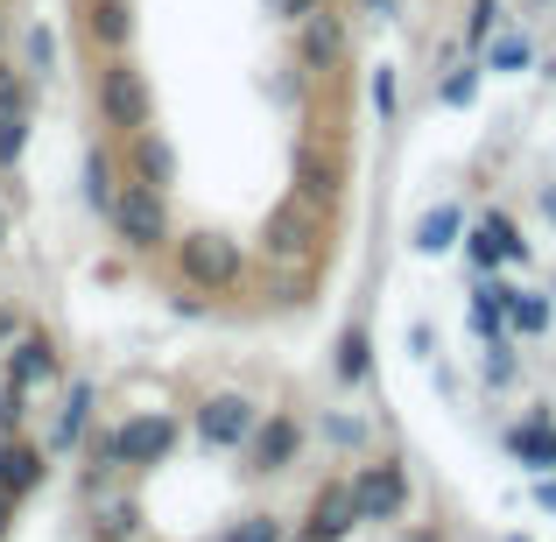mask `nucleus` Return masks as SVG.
<instances>
[{
    "instance_id": "6",
    "label": "nucleus",
    "mask_w": 556,
    "mask_h": 542,
    "mask_svg": "<svg viewBox=\"0 0 556 542\" xmlns=\"http://www.w3.org/2000/svg\"><path fill=\"white\" fill-rule=\"evenodd\" d=\"M303 444H311V430H303V416H289V408H261V423H254V437H247V472H261V479H282L289 465L303 458Z\"/></svg>"
},
{
    "instance_id": "4",
    "label": "nucleus",
    "mask_w": 556,
    "mask_h": 542,
    "mask_svg": "<svg viewBox=\"0 0 556 542\" xmlns=\"http://www.w3.org/2000/svg\"><path fill=\"white\" fill-rule=\"evenodd\" d=\"M317 254H325V212H311L303 198L268 204V218H261V261L268 268H311Z\"/></svg>"
},
{
    "instance_id": "18",
    "label": "nucleus",
    "mask_w": 556,
    "mask_h": 542,
    "mask_svg": "<svg viewBox=\"0 0 556 542\" xmlns=\"http://www.w3.org/2000/svg\"><path fill=\"white\" fill-rule=\"evenodd\" d=\"M92 408H99V380H71V388H64V408H56L50 444H56V451L85 444V430H92Z\"/></svg>"
},
{
    "instance_id": "5",
    "label": "nucleus",
    "mask_w": 556,
    "mask_h": 542,
    "mask_svg": "<svg viewBox=\"0 0 556 542\" xmlns=\"http://www.w3.org/2000/svg\"><path fill=\"white\" fill-rule=\"evenodd\" d=\"M254 423H261V402H254V394L212 388V394L198 402V416H190V430H198L204 451H240L247 437H254Z\"/></svg>"
},
{
    "instance_id": "10",
    "label": "nucleus",
    "mask_w": 556,
    "mask_h": 542,
    "mask_svg": "<svg viewBox=\"0 0 556 542\" xmlns=\"http://www.w3.org/2000/svg\"><path fill=\"white\" fill-rule=\"evenodd\" d=\"M339 56H345V14H331V0H325V8H311L296 22V64L311 71V78H325Z\"/></svg>"
},
{
    "instance_id": "1",
    "label": "nucleus",
    "mask_w": 556,
    "mask_h": 542,
    "mask_svg": "<svg viewBox=\"0 0 556 542\" xmlns=\"http://www.w3.org/2000/svg\"><path fill=\"white\" fill-rule=\"evenodd\" d=\"M169 254H177L184 289H198V297H232V289H240V275H247L240 240H232V232H218V226L177 232V240H169Z\"/></svg>"
},
{
    "instance_id": "30",
    "label": "nucleus",
    "mask_w": 556,
    "mask_h": 542,
    "mask_svg": "<svg viewBox=\"0 0 556 542\" xmlns=\"http://www.w3.org/2000/svg\"><path fill=\"white\" fill-rule=\"evenodd\" d=\"M493 28H507V8H501V0H472V8H465V42H472V50H486Z\"/></svg>"
},
{
    "instance_id": "2",
    "label": "nucleus",
    "mask_w": 556,
    "mask_h": 542,
    "mask_svg": "<svg viewBox=\"0 0 556 542\" xmlns=\"http://www.w3.org/2000/svg\"><path fill=\"white\" fill-rule=\"evenodd\" d=\"M92 106H99V127L106 135H135V127H149L155 121V85H149V71L135 64V56H99V71H92Z\"/></svg>"
},
{
    "instance_id": "17",
    "label": "nucleus",
    "mask_w": 556,
    "mask_h": 542,
    "mask_svg": "<svg viewBox=\"0 0 556 542\" xmlns=\"http://www.w3.org/2000/svg\"><path fill=\"white\" fill-rule=\"evenodd\" d=\"M331 374H339V388H367V380H374V331H367V317H353V325L339 331V345H331Z\"/></svg>"
},
{
    "instance_id": "8",
    "label": "nucleus",
    "mask_w": 556,
    "mask_h": 542,
    "mask_svg": "<svg viewBox=\"0 0 556 542\" xmlns=\"http://www.w3.org/2000/svg\"><path fill=\"white\" fill-rule=\"evenodd\" d=\"M0 380H14V388H28V394H42V388H56L64 380V353H56V339L50 331H14L8 339V366H0Z\"/></svg>"
},
{
    "instance_id": "11",
    "label": "nucleus",
    "mask_w": 556,
    "mask_h": 542,
    "mask_svg": "<svg viewBox=\"0 0 556 542\" xmlns=\"http://www.w3.org/2000/svg\"><path fill=\"white\" fill-rule=\"evenodd\" d=\"M42 479H50V451L28 444L22 430L0 437V493H8V501H28V493H36Z\"/></svg>"
},
{
    "instance_id": "28",
    "label": "nucleus",
    "mask_w": 556,
    "mask_h": 542,
    "mask_svg": "<svg viewBox=\"0 0 556 542\" xmlns=\"http://www.w3.org/2000/svg\"><path fill=\"white\" fill-rule=\"evenodd\" d=\"M218 542H289V521L282 515H240Z\"/></svg>"
},
{
    "instance_id": "41",
    "label": "nucleus",
    "mask_w": 556,
    "mask_h": 542,
    "mask_svg": "<svg viewBox=\"0 0 556 542\" xmlns=\"http://www.w3.org/2000/svg\"><path fill=\"white\" fill-rule=\"evenodd\" d=\"M8 535H14V501L0 493V542H8Z\"/></svg>"
},
{
    "instance_id": "12",
    "label": "nucleus",
    "mask_w": 556,
    "mask_h": 542,
    "mask_svg": "<svg viewBox=\"0 0 556 542\" xmlns=\"http://www.w3.org/2000/svg\"><path fill=\"white\" fill-rule=\"evenodd\" d=\"M289 198H303L311 204V212H339V155H325L317 149V141H303L296 149V190H289Z\"/></svg>"
},
{
    "instance_id": "43",
    "label": "nucleus",
    "mask_w": 556,
    "mask_h": 542,
    "mask_svg": "<svg viewBox=\"0 0 556 542\" xmlns=\"http://www.w3.org/2000/svg\"><path fill=\"white\" fill-rule=\"evenodd\" d=\"M0 50H8V14H0Z\"/></svg>"
},
{
    "instance_id": "19",
    "label": "nucleus",
    "mask_w": 556,
    "mask_h": 542,
    "mask_svg": "<svg viewBox=\"0 0 556 542\" xmlns=\"http://www.w3.org/2000/svg\"><path fill=\"white\" fill-rule=\"evenodd\" d=\"M458 240H465V204H430V212L416 218V232H408L416 254H451Z\"/></svg>"
},
{
    "instance_id": "36",
    "label": "nucleus",
    "mask_w": 556,
    "mask_h": 542,
    "mask_svg": "<svg viewBox=\"0 0 556 542\" xmlns=\"http://www.w3.org/2000/svg\"><path fill=\"white\" fill-rule=\"evenodd\" d=\"M261 8H268L275 22H289V28H296L303 14H311V8H325V0H261Z\"/></svg>"
},
{
    "instance_id": "25",
    "label": "nucleus",
    "mask_w": 556,
    "mask_h": 542,
    "mask_svg": "<svg viewBox=\"0 0 556 542\" xmlns=\"http://www.w3.org/2000/svg\"><path fill=\"white\" fill-rule=\"evenodd\" d=\"M28 135H36V106H14V113H0V177H8V169L22 163Z\"/></svg>"
},
{
    "instance_id": "40",
    "label": "nucleus",
    "mask_w": 556,
    "mask_h": 542,
    "mask_svg": "<svg viewBox=\"0 0 556 542\" xmlns=\"http://www.w3.org/2000/svg\"><path fill=\"white\" fill-rule=\"evenodd\" d=\"M535 204H543V218L556 226V184H543V190H535Z\"/></svg>"
},
{
    "instance_id": "15",
    "label": "nucleus",
    "mask_w": 556,
    "mask_h": 542,
    "mask_svg": "<svg viewBox=\"0 0 556 542\" xmlns=\"http://www.w3.org/2000/svg\"><path fill=\"white\" fill-rule=\"evenodd\" d=\"M507 451H515L529 472H556V416L549 408H529L521 423H507Z\"/></svg>"
},
{
    "instance_id": "3",
    "label": "nucleus",
    "mask_w": 556,
    "mask_h": 542,
    "mask_svg": "<svg viewBox=\"0 0 556 542\" xmlns=\"http://www.w3.org/2000/svg\"><path fill=\"white\" fill-rule=\"evenodd\" d=\"M106 226H113V240H121L135 261L169 254V240H177V226H169V190H155V184H121Z\"/></svg>"
},
{
    "instance_id": "29",
    "label": "nucleus",
    "mask_w": 556,
    "mask_h": 542,
    "mask_svg": "<svg viewBox=\"0 0 556 542\" xmlns=\"http://www.w3.org/2000/svg\"><path fill=\"white\" fill-rule=\"evenodd\" d=\"M479 78H486V64H458L444 85H437V106H472V99H479Z\"/></svg>"
},
{
    "instance_id": "14",
    "label": "nucleus",
    "mask_w": 556,
    "mask_h": 542,
    "mask_svg": "<svg viewBox=\"0 0 556 542\" xmlns=\"http://www.w3.org/2000/svg\"><path fill=\"white\" fill-rule=\"evenodd\" d=\"M121 141H127V169H135V184H155V190L177 184V149H169V135L135 127V135H121Z\"/></svg>"
},
{
    "instance_id": "37",
    "label": "nucleus",
    "mask_w": 556,
    "mask_h": 542,
    "mask_svg": "<svg viewBox=\"0 0 556 542\" xmlns=\"http://www.w3.org/2000/svg\"><path fill=\"white\" fill-rule=\"evenodd\" d=\"M535 507L556 515V472H535Z\"/></svg>"
},
{
    "instance_id": "39",
    "label": "nucleus",
    "mask_w": 556,
    "mask_h": 542,
    "mask_svg": "<svg viewBox=\"0 0 556 542\" xmlns=\"http://www.w3.org/2000/svg\"><path fill=\"white\" fill-rule=\"evenodd\" d=\"M14 331H22V311H14V303H0V353H8Z\"/></svg>"
},
{
    "instance_id": "26",
    "label": "nucleus",
    "mask_w": 556,
    "mask_h": 542,
    "mask_svg": "<svg viewBox=\"0 0 556 542\" xmlns=\"http://www.w3.org/2000/svg\"><path fill=\"white\" fill-rule=\"evenodd\" d=\"M22 71H28L36 85L56 71V36H50V22H28V28H22Z\"/></svg>"
},
{
    "instance_id": "35",
    "label": "nucleus",
    "mask_w": 556,
    "mask_h": 542,
    "mask_svg": "<svg viewBox=\"0 0 556 542\" xmlns=\"http://www.w3.org/2000/svg\"><path fill=\"white\" fill-rule=\"evenodd\" d=\"M367 92H374L380 121H394V106H402V92H394V64H380V71H374V78H367Z\"/></svg>"
},
{
    "instance_id": "32",
    "label": "nucleus",
    "mask_w": 556,
    "mask_h": 542,
    "mask_svg": "<svg viewBox=\"0 0 556 542\" xmlns=\"http://www.w3.org/2000/svg\"><path fill=\"white\" fill-rule=\"evenodd\" d=\"M303 85H311V71H303L296 56H289V64L268 78V99H275V106H296V99H303Z\"/></svg>"
},
{
    "instance_id": "20",
    "label": "nucleus",
    "mask_w": 556,
    "mask_h": 542,
    "mask_svg": "<svg viewBox=\"0 0 556 542\" xmlns=\"http://www.w3.org/2000/svg\"><path fill=\"white\" fill-rule=\"evenodd\" d=\"M549 325H556V303L543 289H515L507 297V339H549Z\"/></svg>"
},
{
    "instance_id": "31",
    "label": "nucleus",
    "mask_w": 556,
    "mask_h": 542,
    "mask_svg": "<svg viewBox=\"0 0 556 542\" xmlns=\"http://www.w3.org/2000/svg\"><path fill=\"white\" fill-rule=\"evenodd\" d=\"M14 106H36V78L0 56V113H14Z\"/></svg>"
},
{
    "instance_id": "38",
    "label": "nucleus",
    "mask_w": 556,
    "mask_h": 542,
    "mask_svg": "<svg viewBox=\"0 0 556 542\" xmlns=\"http://www.w3.org/2000/svg\"><path fill=\"white\" fill-rule=\"evenodd\" d=\"M359 14H367V22H394V14H402V0H359Z\"/></svg>"
},
{
    "instance_id": "13",
    "label": "nucleus",
    "mask_w": 556,
    "mask_h": 542,
    "mask_svg": "<svg viewBox=\"0 0 556 542\" xmlns=\"http://www.w3.org/2000/svg\"><path fill=\"white\" fill-rule=\"evenodd\" d=\"M85 42L92 56H121L135 42V0H85Z\"/></svg>"
},
{
    "instance_id": "42",
    "label": "nucleus",
    "mask_w": 556,
    "mask_h": 542,
    "mask_svg": "<svg viewBox=\"0 0 556 542\" xmlns=\"http://www.w3.org/2000/svg\"><path fill=\"white\" fill-rule=\"evenodd\" d=\"M402 542H444V535H437V529H408Z\"/></svg>"
},
{
    "instance_id": "7",
    "label": "nucleus",
    "mask_w": 556,
    "mask_h": 542,
    "mask_svg": "<svg viewBox=\"0 0 556 542\" xmlns=\"http://www.w3.org/2000/svg\"><path fill=\"white\" fill-rule=\"evenodd\" d=\"M416 487H408V465L402 458H374L353 472V515L359 521H402Z\"/></svg>"
},
{
    "instance_id": "44",
    "label": "nucleus",
    "mask_w": 556,
    "mask_h": 542,
    "mask_svg": "<svg viewBox=\"0 0 556 542\" xmlns=\"http://www.w3.org/2000/svg\"><path fill=\"white\" fill-rule=\"evenodd\" d=\"M0 247H8V212H0Z\"/></svg>"
},
{
    "instance_id": "23",
    "label": "nucleus",
    "mask_w": 556,
    "mask_h": 542,
    "mask_svg": "<svg viewBox=\"0 0 556 542\" xmlns=\"http://www.w3.org/2000/svg\"><path fill=\"white\" fill-rule=\"evenodd\" d=\"M479 232L501 247V268H529V240H521V226L507 212H486V218H479Z\"/></svg>"
},
{
    "instance_id": "34",
    "label": "nucleus",
    "mask_w": 556,
    "mask_h": 542,
    "mask_svg": "<svg viewBox=\"0 0 556 542\" xmlns=\"http://www.w3.org/2000/svg\"><path fill=\"white\" fill-rule=\"evenodd\" d=\"M325 437L339 451H359V444H367V423H359V416H325Z\"/></svg>"
},
{
    "instance_id": "33",
    "label": "nucleus",
    "mask_w": 556,
    "mask_h": 542,
    "mask_svg": "<svg viewBox=\"0 0 556 542\" xmlns=\"http://www.w3.org/2000/svg\"><path fill=\"white\" fill-rule=\"evenodd\" d=\"M28 416V388H14V380H0V437H14Z\"/></svg>"
},
{
    "instance_id": "24",
    "label": "nucleus",
    "mask_w": 556,
    "mask_h": 542,
    "mask_svg": "<svg viewBox=\"0 0 556 542\" xmlns=\"http://www.w3.org/2000/svg\"><path fill=\"white\" fill-rule=\"evenodd\" d=\"M529 56H535V42L521 28H493L486 36V71H529Z\"/></svg>"
},
{
    "instance_id": "21",
    "label": "nucleus",
    "mask_w": 556,
    "mask_h": 542,
    "mask_svg": "<svg viewBox=\"0 0 556 542\" xmlns=\"http://www.w3.org/2000/svg\"><path fill=\"white\" fill-rule=\"evenodd\" d=\"M141 535V501L135 493H113L92 507V542H135Z\"/></svg>"
},
{
    "instance_id": "9",
    "label": "nucleus",
    "mask_w": 556,
    "mask_h": 542,
    "mask_svg": "<svg viewBox=\"0 0 556 542\" xmlns=\"http://www.w3.org/2000/svg\"><path fill=\"white\" fill-rule=\"evenodd\" d=\"M353 529H359L353 479H325V487L311 493V507H303V529H289V542H345Z\"/></svg>"
},
{
    "instance_id": "22",
    "label": "nucleus",
    "mask_w": 556,
    "mask_h": 542,
    "mask_svg": "<svg viewBox=\"0 0 556 542\" xmlns=\"http://www.w3.org/2000/svg\"><path fill=\"white\" fill-rule=\"evenodd\" d=\"M113 177H121V163H113V155L92 141V149H85V204H92L99 218H106L113 198H121V184H113Z\"/></svg>"
},
{
    "instance_id": "27",
    "label": "nucleus",
    "mask_w": 556,
    "mask_h": 542,
    "mask_svg": "<svg viewBox=\"0 0 556 542\" xmlns=\"http://www.w3.org/2000/svg\"><path fill=\"white\" fill-rule=\"evenodd\" d=\"M479 380H486L493 394H501V388H515V380H521V353H515V339H486V360H479Z\"/></svg>"
},
{
    "instance_id": "16",
    "label": "nucleus",
    "mask_w": 556,
    "mask_h": 542,
    "mask_svg": "<svg viewBox=\"0 0 556 542\" xmlns=\"http://www.w3.org/2000/svg\"><path fill=\"white\" fill-rule=\"evenodd\" d=\"M507 297H515V282H501V268H486L472 282V303H465V317H472L479 345L486 339H507Z\"/></svg>"
}]
</instances>
